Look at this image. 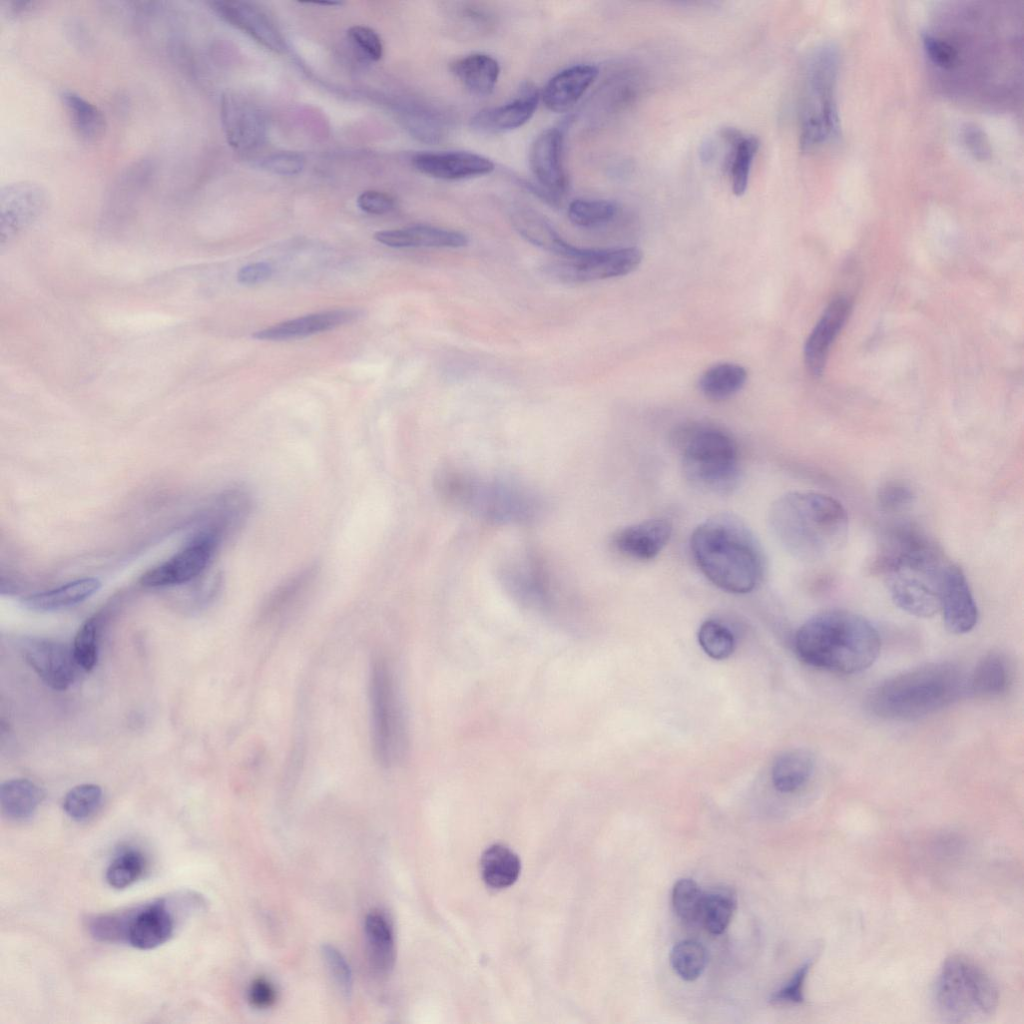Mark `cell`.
<instances>
[{"mask_svg": "<svg viewBox=\"0 0 1024 1024\" xmlns=\"http://www.w3.org/2000/svg\"><path fill=\"white\" fill-rule=\"evenodd\" d=\"M220 115L228 144L238 152L258 147L266 134V121L261 110L243 94L227 91L222 94Z\"/></svg>", "mask_w": 1024, "mask_h": 1024, "instance_id": "9a60e30c", "label": "cell"}, {"mask_svg": "<svg viewBox=\"0 0 1024 1024\" xmlns=\"http://www.w3.org/2000/svg\"><path fill=\"white\" fill-rule=\"evenodd\" d=\"M672 534L670 521L654 518L619 530L613 537V546L622 555L638 561L655 558L667 545Z\"/></svg>", "mask_w": 1024, "mask_h": 1024, "instance_id": "44dd1931", "label": "cell"}, {"mask_svg": "<svg viewBox=\"0 0 1024 1024\" xmlns=\"http://www.w3.org/2000/svg\"><path fill=\"white\" fill-rule=\"evenodd\" d=\"M46 204V191L33 181H14L0 190V231L2 242L33 223Z\"/></svg>", "mask_w": 1024, "mask_h": 1024, "instance_id": "2e32d148", "label": "cell"}, {"mask_svg": "<svg viewBox=\"0 0 1024 1024\" xmlns=\"http://www.w3.org/2000/svg\"><path fill=\"white\" fill-rule=\"evenodd\" d=\"M436 488L449 504L488 522L526 523L541 509L539 499L525 488L455 469L441 471Z\"/></svg>", "mask_w": 1024, "mask_h": 1024, "instance_id": "8992f818", "label": "cell"}, {"mask_svg": "<svg viewBox=\"0 0 1024 1024\" xmlns=\"http://www.w3.org/2000/svg\"><path fill=\"white\" fill-rule=\"evenodd\" d=\"M248 999L252 1006L265 1009L275 1003L276 990L265 978H257L249 987Z\"/></svg>", "mask_w": 1024, "mask_h": 1024, "instance_id": "6f0895ef", "label": "cell"}, {"mask_svg": "<svg viewBox=\"0 0 1024 1024\" xmlns=\"http://www.w3.org/2000/svg\"><path fill=\"white\" fill-rule=\"evenodd\" d=\"M145 869V860L137 850H125L110 863L106 871L108 884L116 889H124L136 882Z\"/></svg>", "mask_w": 1024, "mask_h": 1024, "instance_id": "f6af8a7d", "label": "cell"}, {"mask_svg": "<svg viewBox=\"0 0 1024 1024\" xmlns=\"http://www.w3.org/2000/svg\"><path fill=\"white\" fill-rule=\"evenodd\" d=\"M747 381V371L734 363L717 364L706 370L699 379L703 395L714 401H722L739 392Z\"/></svg>", "mask_w": 1024, "mask_h": 1024, "instance_id": "74e56055", "label": "cell"}, {"mask_svg": "<svg viewBox=\"0 0 1024 1024\" xmlns=\"http://www.w3.org/2000/svg\"><path fill=\"white\" fill-rule=\"evenodd\" d=\"M102 801V789L96 784H81L67 792L63 810L72 819L82 821L92 816Z\"/></svg>", "mask_w": 1024, "mask_h": 1024, "instance_id": "bcb514c9", "label": "cell"}, {"mask_svg": "<svg viewBox=\"0 0 1024 1024\" xmlns=\"http://www.w3.org/2000/svg\"><path fill=\"white\" fill-rule=\"evenodd\" d=\"M736 904V895L730 888L718 887L704 892L699 920L709 933L720 935L730 924Z\"/></svg>", "mask_w": 1024, "mask_h": 1024, "instance_id": "ab89813d", "label": "cell"}, {"mask_svg": "<svg viewBox=\"0 0 1024 1024\" xmlns=\"http://www.w3.org/2000/svg\"><path fill=\"white\" fill-rule=\"evenodd\" d=\"M642 258L636 247L585 249L581 256L562 259L548 269L563 282L582 283L627 275L637 269Z\"/></svg>", "mask_w": 1024, "mask_h": 1024, "instance_id": "8fae6325", "label": "cell"}, {"mask_svg": "<svg viewBox=\"0 0 1024 1024\" xmlns=\"http://www.w3.org/2000/svg\"><path fill=\"white\" fill-rule=\"evenodd\" d=\"M100 616L87 619L79 628L73 642V654L79 667L85 671L94 668L98 659Z\"/></svg>", "mask_w": 1024, "mask_h": 1024, "instance_id": "7bdbcfd3", "label": "cell"}, {"mask_svg": "<svg viewBox=\"0 0 1024 1024\" xmlns=\"http://www.w3.org/2000/svg\"><path fill=\"white\" fill-rule=\"evenodd\" d=\"M616 214V204L604 199H575L568 207L570 221L574 225L584 228L606 224Z\"/></svg>", "mask_w": 1024, "mask_h": 1024, "instance_id": "b9f144b4", "label": "cell"}, {"mask_svg": "<svg viewBox=\"0 0 1024 1024\" xmlns=\"http://www.w3.org/2000/svg\"><path fill=\"white\" fill-rule=\"evenodd\" d=\"M1009 680L1005 658L998 653H989L977 663L968 678V690L977 697L994 698L1006 692Z\"/></svg>", "mask_w": 1024, "mask_h": 1024, "instance_id": "e575fe53", "label": "cell"}, {"mask_svg": "<svg viewBox=\"0 0 1024 1024\" xmlns=\"http://www.w3.org/2000/svg\"><path fill=\"white\" fill-rule=\"evenodd\" d=\"M697 637L703 651L712 659H726L734 651L735 639L732 632L716 620L704 621Z\"/></svg>", "mask_w": 1024, "mask_h": 1024, "instance_id": "ee69618b", "label": "cell"}, {"mask_svg": "<svg viewBox=\"0 0 1024 1024\" xmlns=\"http://www.w3.org/2000/svg\"><path fill=\"white\" fill-rule=\"evenodd\" d=\"M850 302L835 299L810 333L804 346V360L808 372L819 377L824 370L830 347L847 320Z\"/></svg>", "mask_w": 1024, "mask_h": 1024, "instance_id": "603a6c76", "label": "cell"}, {"mask_svg": "<svg viewBox=\"0 0 1024 1024\" xmlns=\"http://www.w3.org/2000/svg\"><path fill=\"white\" fill-rule=\"evenodd\" d=\"M940 612L947 629L954 634L968 633L978 621V608L968 581L960 567L952 562L942 579Z\"/></svg>", "mask_w": 1024, "mask_h": 1024, "instance_id": "e0dca14e", "label": "cell"}, {"mask_svg": "<svg viewBox=\"0 0 1024 1024\" xmlns=\"http://www.w3.org/2000/svg\"><path fill=\"white\" fill-rule=\"evenodd\" d=\"M480 867L485 883L492 888L502 889L511 886L517 880L521 863L510 848L494 844L482 854Z\"/></svg>", "mask_w": 1024, "mask_h": 1024, "instance_id": "8d00e7d4", "label": "cell"}, {"mask_svg": "<svg viewBox=\"0 0 1024 1024\" xmlns=\"http://www.w3.org/2000/svg\"><path fill=\"white\" fill-rule=\"evenodd\" d=\"M721 137L728 144L727 170L732 192L742 196L748 187L750 173L755 156L759 150V140L754 135L725 128Z\"/></svg>", "mask_w": 1024, "mask_h": 1024, "instance_id": "f1b7e54d", "label": "cell"}, {"mask_svg": "<svg viewBox=\"0 0 1024 1024\" xmlns=\"http://www.w3.org/2000/svg\"><path fill=\"white\" fill-rule=\"evenodd\" d=\"M129 914H113L95 917L90 922L92 935L102 941H114L126 938Z\"/></svg>", "mask_w": 1024, "mask_h": 1024, "instance_id": "f5cc1de1", "label": "cell"}, {"mask_svg": "<svg viewBox=\"0 0 1024 1024\" xmlns=\"http://www.w3.org/2000/svg\"><path fill=\"white\" fill-rule=\"evenodd\" d=\"M212 10L223 20L251 36L269 50L282 53L284 38L272 19L260 8L243 1L215 0Z\"/></svg>", "mask_w": 1024, "mask_h": 1024, "instance_id": "d6986e66", "label": "cell"}, {"mask_svg": "<svg viewBox=\"0 0 1024 1024\" xmlns=\"http://www.w3.org/2000/svg\"><path fill=\"white\" fill-rule=\"evenodd\" d=\"M813 771V755L804 749H794L776 759L772 766L771 779L777 791L793 793L809 781Z\"/></svg>", "mask_w": 1024, "mask_h": 1024, "instance_id": "836d02e7", "label": "cell"}, {"mask_svg": "<svg viewBox=\"0 0 1024 1024\" xmlns=\"http://www.w3.org/2000/svg\"><path fill=\"white\" fill-rule=\"evenodd\" d=\"M411 162L422 174L448 181L483 176L495 168L489 158L468 151L421 152Z\"/></svg>", "mask_w": 1024, "mask_h": 1024, "instance_id": "ac0fdd59", "label": "cell"}, {"mask_svg": "<svg viewBox=\"0 0 1024 1024\" xmlns=\"http://www.w3.org/2000/svg\"><path fill=\"white\" fill-rule=\"evenodd\" d=\"M529 166L540 186L535 189L537 194L551 205L559 204L568 187L560 129H546L535 138L529 151Z\"/></svg>", "mask_w": 1024, "mask_h": 1024, "instance_id": "7c38bea8", "label": "cell"}, {"mask_svg": "<svg viewBox=\"0 0 1024 1024\" xmlns=\"http://www.w3.org/2000/svg\"><path fill=\"white\" fill-rule=\"evenodd\" d=\"M321 953L338 990L345 999H350L353 977L347 960L336 947L329 944L322 946Z\"/></svg>", "mask_w": 1024, "mask_h": 1024, "instance_id": "681fc988", "label": "cell"}, {"mask_svg": "<svg viewBox=\"0 0 1024 1024\" xmlns=\"http://www.w3.org/2000/svg\"><path fill=\"white\" fill-rule=\"evenodd\" d=\"M363 316L359 309H334L277 323L256 331L252 336L263 341L303 338L351 323Z\"/></svg>", "mask_w": 1024, "mask_h": 1024, "instance_id": "7402d4cb", "label": "cell"}, {"mask_svg": "<svg viewBox=\"0 0 1024 1024\" xmlns=\"http://www.w3.org/2000/svg\"><path fill=\"white\" fill-rule=\"evenodd\" d=\"M221 529L200 534L161 565L147 571L141 583L147 587L183 584L201 574L209 565L220 540Z\"/></svg>", "mask_w": 1024, "mask_h": 1024, "instance_id": "4fadbf2b", "label": "cell"}, {"mask_svg": "<svg viewBox=\"0 0 1024 1024\" xmlns=\"http://www.w3.org/2000/svg\"><path fill=\"white\" fill-rule=\"evenodd\" d=\"M400 113L406 129L423 142H438L447 135L448 120L443 113L434 108L410 104Z\"/></svg>", "mask_w": 1024, "mask_h": 1024, "instance_id": "f35d334b", "label": "cell"}, {"mask_svg": "<svg viewBox=\"0 0 1024 1024\" xmlns=\"http://www.w3.org/2000/svg\"><path fill=\"white\" fill-rule=\"evenodd\" d=\"M369 705L375 758L384 767L394 766L404 757L407 733L393 672L381 657L374 659L370 668Z\"/></svg>", "mask_w": 1024, "mask_h": 1024, "instance_id": "30bf717a", "label": "cell"}, {"mask_svg": "<svg viewBox=\"0 0 1024 1024\" xmlns=\"http://www.w3.org/2000/svg\"><path fill=\"white\" fill-rule=\"evenodd\" d=\"M915 498L914 490L902 481H889L878 491L877 503L885 512H898L909 507Z\"/></svg>", "mask_w": 1024, "mask_h": 1024, "instance_id": "f907efd6", "label": "cell"}, {"mask_svg": "<svg viewBox=\"0 0 1024 1024\" xmlns=\"http://www.w3.org/2000/svg\"><path fill=\"white\" fill-rule=\"evenodd\" d=\"M793 646L806 664L839 674L869 668L881 648L879 634L864 617L829 610L807 620L795 633Z\"/></svg>", "mask_w": 1024, "mask_h": 1024, "instance_id": "3957f363", "label": "cell"}, {"mask_svg": "<svg viewBox=\"0 0 1024 1024\" xmlns=\"http://www.w3.org/2000/svg\"><path fill=\"white\" fill-rule=\"evenodd\" d=\"M515 230L533 245L554 253L562 259L577 258L585 249L567 243L541 214L530 209H518L511 215Z\"/></svg>", "mask_w": 1024, "mask_h": 1024, "instance_id": "83f0119b", "label": "cell"}, {"mask_svg": "<svg viewBox=\"0 0 1024 1024\" xmlns=\"http://www.w3.org/2000/svg\"><path fill=\"white\" fill-rule=\"evenodd\" d=\"M305 166V158L297 152H278L265 157L260 167L268 172L293 176L299 174Z\"/></svg>", "mask_w": 1024, "mask_h": 1024, "instance_id": "11a10c76", "label": "cell"}, {"mask_svg": "<svg viewBox=\"0 0 1024 1024\" xmlns=\"http://www.w3.org/2000/svg\"><path fill=\"white\" fill-rule=\"evenodd\" d=\"M6 4L7 6L4 9L12 16H15L30 10L34 7L35 3L32 1H8Z\"/></svg>", "mask_w": 1024, "mask_h": 1024, "instance_id": "91938a15", "label": "cell"}, {"mask_svg": "<svg viewBox=\"0 0 1024 1024\" xmlns=\"http://www.w3.org/2000/svg\"><path fill=\"white\" fill-rule=\"evenodd\" d=\"M838 57L832 46L817 48L806 64L800 111V145L811 151L838 136L835 102Z\"/></svg>", "mask_w": 1024, "mask_h": 1024, "instance_id": "ba28073f", "label": "cell"}, {"mask_svg": "<svg viewBox=\"0 0 1024 1024\" xmlns=\"http://www.w3.org/2000/svg\"><path fill=\"white\" fill-rule=\"evenodd\" d=\"M690 548L703 575L723 591L749 593L764 578L762 548L736 515L720 513L699 524L691 535Z\"/></svg>", "mask_w": 1024, "mask_h": 1024, "instance_id": "7a4b0ae2", "label": "cell"}, {"mask_svg": "<svg viewBox=\"0 0 1024 1024\" xmlns=\"http://www.w3.org/2000/svg\"><path fill=\"white\" fill-rule=\"evenodd\" d=\"M373 237L377 242L393 248H461L468 244L467 236L459 231L429 225L378 231Z\"/></svg>", "mask_w": 1024, "mask_h": 1024, "instance_id": "4316f807", "label": "cell"}, {"mask_svg": "<svg viewBox=\"0 0 1024 1024\" xmlns=\"http://www.w3.org/2000/svg\"><path fill=\"white\" fill-rule=\"evenodd\" d=\"M704 892L689 878L678 880L672 890V905L676 915L684 922L699 921Z\"/></svg>", "mask_w": 1024, "mask_h": 1024, "instance_id": "7dc6e473", "label": "cell"}, {"mask_svg": "<svg viewBox=\"0 0 1024 1024\" xmlns=\"http://www.w3.org/2000/svg\"><path fill=\"white\" fill-rule=\"evenodd\" d=\"M707 962L708 956L705 947L695 940L678 942L670 953L673 970L685 981L696 980L705 970Z\"/></svg>", "mask_w": 1024, "mask_h": 1024, "instance_id": "60d3db41", "label": "cell"}, {"mask_svg": "<svg viewBox=\"0 0 1024 1024\" xmlns=\"http://www.w3.org/2000/svg\"><path fill=\"white\" fill-rule=\"evenodd\" d=\"M273 273L270 264L256 262L242 267L237 273V280L243 285H256L268 280Z\"/></svg>", "mask_w": 1024, "mask_h": 1024, "instance_id": "680465c9", "label": "cell"}, {"mask_svg": "<svg viewBox=\"0 0 1024 1024\" xmlns=\"http://www.w3.org/2000/svg\"><path fill=\"white\" fill-rule=\"evenodd\" d=\"M348 38L353 45L369 60L378 61L383 56V43L373 29L355 25L348 29Z\"/></svg>", "mask_w": 1024, "mask_h": 1024, "instance_id": "db71d44e", "label": "cell"}, {"mask_svg": "<svg viewBox=\"0 0 1024 1024\" xmlns=\"http://www.w3.org/2000/svg\"><path fill=\"white\" fill-rule=\"evenodd\" d=\"M599 70L592 64L570 66L554 75L545 85L542 101L552 112L569 110L593 84Z\"/></svg>", "mask_w": 1024, "mask_h": 1024, "instance_id": "cb8c5ba5", "label": "cell"}, {"mask_svg": "<svg viewBox=\"0 0 1024 1024\" xmlns=\"http://www.w3.org/2000/svg\"><path fill=\"white\" fill-rule=\"evenodd\" d=\"M21 654L50 688L64 691L73 684L78 664L72 648L64 643L47 638H27L21 642Z\"/></svg>", "mask_w": 1024, "mask_h": 1024, "instance_id": "5bb4252c", "label": "cell"}, {"mask_svg": "<svg viewBox=\"0 0 1024 1024\" xmlns=\"http://www.w3.org/2000/svg\"><path fill=\"white\" fill-rule=\"evenodd\" d=\"M60 99L74 132L82 140L94 142L104 135L106 119L98 106L69 89L60 92Z\"/></svg>", "mask_w": 1024, "mask_h": 1024, "instance_id": "4dcf8cb0", "label": "cell"}, {"mask_svg": "<svg viewBox=\"0 0 1024 1024\" xmlns=\"http://www.w3.org/2000/svg\"><path fill=\"white\" fill-rule=\"evenodd\" d=\"M96 578H84L58 588L26 597L23 604L33 611L48 612L76 605L89 598L100 588Z\"/></svg>", "mask_w": 1024, "mask_h": 1024, "instance_id": "d6a6232c", "label": "cell"}, {"mask_svg": "<svg viewBox=\"0 0 1024 1024\" xmlns=\"http://www.w3.org/2000/svg\"><path fill=\"white\" fill-rule=\"evenodd\" d=\"M44 797L43 791L28 779H11L0 787V806L3 815L12 820L30 818Z\"/></svg>", "mask_w": 1024, "mask_h": 1024, "instance_id": "d590c367", "label": "cell"}, {"mask_svg": "<svg viewBox=\"0 0 1024 1024\" xmlns=\"http://www.w3.org/2000/svg\"><path fill=\"white\" fill-rule=\"evenodd\" d=\"M369 961L380 974L389 973L395 963L396 950L394 933L388 919L381 913L371 911L365 918Z\"/></svg>", "mask_w": 1024, "mask_h": 1024, "instance_id": "1f68e13d", "label": "cell"}, {"mask_svg": "<svg viewBox=\"0 0 1024 1024\" xmlns=\"http://www.w3.org/2000/svg\"><path fill=\"white\" fill-rule=\"evenodd\" d=\"M950 561L911 525H897L883 536L874 568L891 599L906 613L928 618L940 612L942 579Z\"/></svg>", "mask_w": 1024, "mask_h": 1024, "instance_id": "6da1fadb", "label": "cell"}, {"mask_svg": "<svg viewBox=\"0 0 1024 1024\" xmlns=\"http://www.w3.org/2000/svg\"><path fill=\"white\" fill-rule=\"evenodd\" d=\"M769 521L780 543L801 560L838 551L848 536V515L835 498L812 491L787 493L771 506Z\"/></svg>", "mask_w": 1024, "mask_h": 1024, "instance_id": "277c9868", "label": "cell"}, {"mask_svg": "<svg viewBox=\"0 0 1024 1024\" xmlns=\"http://www.w3.org/2000/svg\"><path fill=\"white\" fill-rule=\"evenodd\" d=\"M450 70L466 89L478 96L490 94L500 75L497 60L484 53L458 58L450 64Z\"/></svg>", "mask_w": 1024, "mask_h": 1024, "instance_id": "f546056e", "label": "cell"}, {"mask_svg": "<svg viewBox=\"0 0 1024 1024\" xmlns=\"http://www.w3.org/2000/svg\"><path fill=\"white\" fill-rule=\"evenodd\" d=\"M357 205L366 213L382 215L394 209L395 200L387 193L368 190L358 196Z\"/></svg>", "mask_w": 1024, "mask_h": 1024, "instance_id": "9f6ffc18", "label": "cell"}, {"mask_svg": "<svg viewBox=\"0 0 1024 1024\" xmlns=\"http://www.w3.org/2000/svg\"><path fill=\"white\" fill-rule=\"evenodd\" d=\"M968 690L962 670L948 662L927 664L872 689L868 709L889 720H914L934 714L958 701Z\"/></svg>", "mask_w": 1024, "mask_h": 1024, "instance_id": "5b68a950", "label": "cell"}, {"mask_svg": "<svg viewBox=\"0 0 1024 1024\" xmlns=\"http://www.w3.org/2000/svg\"><path fill=\"white\" fill-rule=\"evenodd\" d=\"M173 931V916L160 900L130 912L126 939L135 948L149 950L169 940Z\"/></svg>", "mask_w": 1024, "mask_h": 1024, "instance_id": "d4e9b609", "label": "cell"}, {"mask_svg": "<svg viewBox=\"0 0 1024 1024\" xmlns=\"http://www.w3.org/2000/svg\"><path fill=\"white\" fill-rule=\"evenodd\" d=\"M545 576L541 564L535 558L525 556L509 564L504 572V581L512 594L524 604L547 609L552 600Z\"/></svg>", "mask_w": 1024, "mask_h": 1024, "instance_id": "484cf974", "label": "cell"}, {"mask_svg": "<svg viewBox=\"0 0 1024 1024\" xmlns=\"http://www.w3.org/2000/svg\"><path fill=\"white\" fill-rule=\"evenodd\" d=\"M681 464L685 477L695 487L726 494L739 477V453L735 440L725 431L711 426L687 427L679 438Z\"/></svg>", "mask_w": 1024, "mask_h": 1024, "instance_id": "52a82bcc", "label": "cell"}, {"mask_svg": "<svg viewBox=\"0 0 1024 1024\" xmlns=\"http://www.w3.org/2000/svg\"><path fill=\"white\" fill-rule=\"evenodd\" d=\"M540 93L531 83H526L511 101L479 111L471 119V126L483 133H500L517 129L526 124L534 115Z\"/></svg>", "mask_w": 1024, "mask_h": 1024, "instance_id": "ffe728a7", "label": "cell"}, {"mask_svg": "<svg viewBox=\"0 0 1024 1024\" xmlns=\"http://www.w3.org/2000/svg\"><path fill=\"white\" fill-rule=\"evenodd\" d=\"M813 958L807 959L792 975L790 980L770 997L775 1005H797L804 1002V984L813 965Z\"/></svg>", "mask_w": 1024, "mask_h": 1024, "instance_id": "816d5d0a", "label": "cell"}, {"mask_svg": "<svg viewBox=\"0 0 1024 1024\" xmlns=\"http://www.w3.org/2000/svg\"><path fill=\"white\" fill-rule=\"evenodd\" d=\"M449 18L453 29L460 33L482 34L492 27L489 13L470 3H456V6L450 9Z\"/></svg>", "mask_w": 1024, "mask_h": 1024, "instance_id": "c3c4849f", "label": "cell"}, {"mask_svg": "<svg viewBox=\"0 0 1024 1024\" xmlns=\"http://www.w3.org/2000/svg\"><path fill=\"white\" fill-rule=\"evenodd\" d=\"M936 1006L950 1021H964L992 1014L998 1005V989L988 974L962 956L945 960L934 989Z\"/></svg>", "mask_w": 1024, "mask_h": 1024, "instance_id": "9c48e42d", "label": "cell"}]
</instances>
